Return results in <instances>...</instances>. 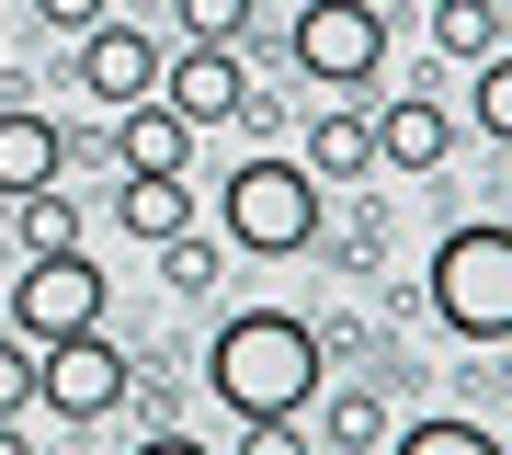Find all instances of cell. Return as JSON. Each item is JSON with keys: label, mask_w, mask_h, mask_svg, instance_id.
Instances as JSON below:
<instances>
[{"label": "cell", "mask_w": 512, "mask_h": 455, "mask_svg": "<svg viewBox=\"0 0 512 455\" xmlns=\"http://www.w3.org/2000/svg\"><path fill=\"white\" fill-rule=\"evenodd\" d=\"M194 376L228 421H274V410H308L330 387V353H319V319H296V308H228Z\"/></svg>", "instance_id": "cell-1"}, {"label": "cell", "mask_w": 512, "mask_h": 455, "mask_svg": "<svg viewBox=\"0 0 512 455\" xmlns=\"http://www.w3.org/2000/svg\"><path fill=\"white\" fill-rule=\"evenodd\" d=\"M319 228H330V182L285 148H251L217 182V239L239 262H296V251H319Z\"/></svg>", "instance_id": "cell-2"}, {"label": "cell", "mask_w": 512, "mask_h": 455, "mask_svg": "<svg viewBox=\"0 0 512 455\" xmlns=\"http://www.w3.org/2000/svg\"><path fill=\"white\" fill-rule=\"evenodd\" d=\"M421 308H433L456 342H512V228L490 217H467V228H444L433 239V273H421Z\"/></svg>", "instance_id": "cell-3"}, {"label": "cell", "mask_w": 512, "mask_h": 455, "mask_svg": "<svg viewBox=\"0 0 512 455\" xmlns=\"http://www.w3.org/2000/svg\"><path fill=\"white\" fill-rule=\"evenodd\" d=\"M285 57H296L319 91H376V69H387V12H376V0H308V12L285 23Z\"/></svg>", "instance_id": "cell-4"}, {"label": "cell", "mask_w": 512, "mask_h": 455, "mask_svg": "<svg viewBox=\"0 0 512 455\" xmlns=\"http://www.w3.org/2000/svg\"><path fill=\"white\" fill-rule=\"evenodd\" d=\"M137 387L126 342H103V330H69V342H35V410L46 421H114Z\"/></svg>", "instance_id": "cell-5"}, {"label": "cell", "mask_w": 512, "mask_h": 455, "mask_svg": "<svg viewBox=\"0 0 512 455\" xmlns=\"http://www.w3.org/2000/svg\"><path fill=\"white\" fill-rule=\"evenodd\" d=\"M23 342H69V330H103V262L92 251H23L12 273V319Z\"/></svg>", "instance_id": "cell-6"}, {"label": "cell", "mask_w": 512, "mask_h": 455, "mask_svg": "<svg viewBox=\"0 0 512 455\" xmlns=\"http://www.w3.org/2000/svg\"><path fill=\"white\" fill-rule=\"evenodd\" d=\"M160 35H148V23H126V12H103L92 35H80V91H92L103 114H126V103H148V91H160Z\"/></svg>", "instance_id": "cell-7"}, {"label": "cell", "mask_w": 512, "mask_h": 455, "mask_svg": "<svg viewBox=\"0 0 512 455\" xmlns=\"http://www.w3.org/2000/svg\"><path fill=\"white\" fill-rule=\"evenodd\" d=\"M160 103L183 114V126H239V103H251V69H239V46H183L160 57Z\"/></svg>", "instance_id": "cell-8"}, {"label": "cell", "mask_w": 512, "mask_h": 455, "mask_svg": "<svg viewBox=\"0 0 512 455\" xmlns=\"http://www.w3.org/2000/svg\"><path fill=\"white\" fill-rule=\"evenodd\" d=\"M365 126H376V160H387V171H410V182H433L444 160H456V114H444L433 91H387Z\"/></svg>", "instance_id": "cell-9"}, {"label": "cell", "mask_w": 512, "mask_h": 455, "mask_svg": "<svg viewBox=\"0 0 512 455\" xmlns=\"http://www.w3.org/2000/svg\"><path fill=\"white\" fill-rule=\"evenodd\" d=\"M0 91H12V69H0ZM57 171H69V126L12 91V103H0V194H35V182H57Z\"/></svg>", "instance_id": "cell-10"}, {"label": "cell", "mask_w": 512, "mask_h": 455, "mask_svg": "<svg viewBox=\"0 0 512 455\" xmlns=\"http://www.w3.org/2000/svg\"><path fill=\"white\" fill-rule=\"evenodd\" d=\"M114 228L148 239V251L183 239V228H194V171H126V182H114Z\"/></svg>", "instance_id": "cell-11"}, {"label": "cell", "mask_w": 512, "mask_h": 455, "mask_svg": "<svg viewBox=\"0 0 512 455\" xmlns=\"http://www.w3.org/2000/svg\"><path fill=\"white\" fill-rule=\"evenodd\" d=\"M114 171H194V126L160 103V91L114 114Z\"/></svg>", "instance_id": "cell-12"}, {"label": "cell", "mask_w": 512, "mask_h": 455, "mask_svg": "<svg viewBox=\"0 0 512 455\" xmlns=\"http://www.w3.org/2000/svg\"><path fill=\"white\" fill-rule=\"evenodd\" d=\"M308 171H319V182H365V171H376V126H365L353 103H319V114H308Z\"/></svg>", "instance_id": "cell-13"}, {"label": "cell", "mask_w": 512, "mask_h": 455, "mask_svg": "<svg viewBox=\"0 0 512 455\" xmlns=\"http://www.w3.org/2000/svg\"><path fill=\"white\" fill-rule=\"evenodd\" d=\"M308 410H319V444L330 455H376L387 444V399H376V387H319Z\"/></svg>", "instance_id": "cell-14"}, {"label": "cell", "mask_w": 512, "mask_h": 455, "mask_svg": "<svg viewBox=\"0 0 512 455\" xmlns=\"http://www.w3.org/2000/svg\"><path fill=\"white\" fill-rule=\"evenodd\" d=\"M12 251H80V194H57V182L12 194Z\"/></svg>", "instance_id": "cell-15"}, {"label": "cell", "mask_w": 512, "mask_h": 455, "mask_svg": "<svg viewBox=\"0 0 512 455\" xmlns=\"http://www.w3.org/2000/svg\"><path fill=\"white\" fill-rule=\"evenodd\" d=\"M421 12H433V57H490L501 46V0H421Z\"/></svg>", "instance_id": "cell-16"}, {"label": "cell", "mask_w": 512, "mask_h": 455, "mask_svg": "<svg viewBox=\"0 0 512 455\" xmlns=\"http://www.w3.org/2000/svg\"><path fill=\"white\" fill-rule=\"evenodd\" d=\"M399 455H501V433L467 410H421V421H399Z\"/></svg>", "instance_id": "cell-17"}, {"label": "cell", "mask_w": 512, "mask_h": 455, "mask_svg": "<svg viewBox=\"0 0 512 455\" xmlns=\"http://www.w3.org/2000/svg\"><path fill=\"white\" fill-rule=\"evenodd\" d=\"M467 126L490 137V148H512V46L478 57V80H467Z\"/></svg>", "instance_id": "cell-18"}, {"label": "cell", "mask_w": 512, "mask_h": 455, "mask_svg": "<svg viewBox=\"0 0 512 455\" xmlns=\"http://www.w3.org/2000/svg\"><path fill=\"white\" fill-rule=\"evenodd\" d=\"M160 285H171V296H217V239H205V228L160 239Z\"/></svg>", "instance_id": "cell-19"}, {"label": "cell", "mask_w": 512, "mask_h": 455, "mask_svg": "<svg viewBox=\"0 0 512 455\" xmlns=\"http://www.w3.org/2000/svg\"><path fill=\"white\" fill-rule=\"evenodd\" d=\"M171 23H183V46H239L251 35V0H171Z\"/></svg>", "instance_id": "cell-20"}, {"label": "cell", "mask_w": 512, "mask_h": 455, "mask_svg": "<svg viewBox=\"0 0 512 455\" xmlns=\"http://www.w3.org/2000/svg\"><path fill=\"white\" fill-rule=\"evenodd\" d=\"M23 410H35V342L0 330V421H23Z\"/></svg>", "instance_id": "cell-21"}, {"label": "cell", "mask_w": 512, "mask_h": 455, "mask_svg": "<svg viewBox=\"0 0 512 455\" xmlns=\"http://www.w3.org/2000/svg\"><path fill=\"white\" fill-rule=\"evenodd\" d=\"M239 455H308V410H274V421H239Z\"/></svg>", "instance_id": "cell-22"}, {"label": "cell", "mask_w": 512, "mask_h": 455, "mask_svg": "<svg viewBox=\"0 0 512 455\" xmlns=\"http://www.w3.org/2000/svg\"><path fill=\"white\" fill-rule=\"evenodd\" d=\"M103 12H114V0H35V23H46V35H92Z\"/></svg>", "instance_id": "cell-23"}, {"label": "cell", "mask_w": 512, "mask_h": 455, "mask_svg": "<svg viewBox=\"0 0 512 455\" xmlns=\"http://www.w3.org/2000/svg\"><path fill=\"white\" fill-rule=\"evenodd\" d=\"M137 455H217V444H205V433H183V421H148V433H137Z\"/></svg>", "instance_id": "cell-24"}, {"label": "cell", "mask_w": 512, "mask_h": 455, "mask_svg": "<svg viewBox=\"0 0 512 455\" xmlns=\"http://www.w3.org/2000/svg\"><path fill=\"white\" fill-rule=\"evenodd\" d=\"M0 455H35V433H23V421H0Z\"/></svg>", "instance_id": "cell-25"}, {"label": "cell", "mask_w": 512, "mask_h": 455, "mask_svg": "<svg viewBox=\"0 0 512 455\" xmlns=\"http://www.w3.org/2000/svg\"><path fill=\"white\" fill-rule=\"evenodd\" d=\"M376 12H387V0H376Z\"/></svg>", "instance_id": "cell-26"}]
</instances>
